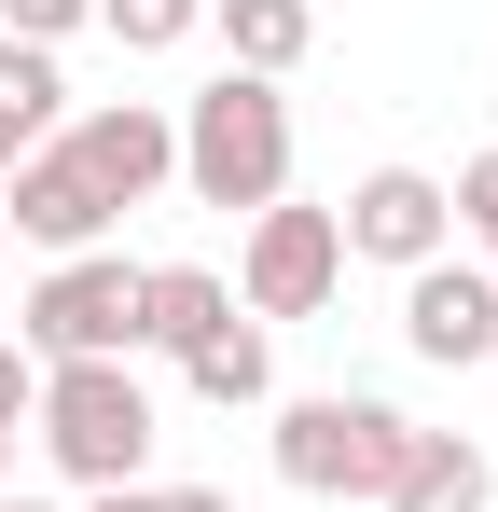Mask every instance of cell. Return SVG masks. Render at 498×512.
I'll use <instances>...</instances> for the list:
<instances>
[{
    "instance_id": "cell-1",
    "label": "cell",
    "mask_w": 498,
    "mask_h": 512,
    "mask_svg": "<svg viewBox=\"0 0 498 512\" xmlns=\"http://www.w3.org/2000/svg\"><path fill=\"white\" fill-rule=\"evenodd\" d=\"M180 194L194 208H277L291 194V97L249 84V70H222V84H194L180 111Z\"/></svg>"
},
{
    "instance_id": "cell-2",
    "label": "cell",
    "mask_w": 498,
    "mask_h": 512,
    "mask_svg": "<svg viewBox=\"0 0 498 512\" xmlns=\"http://www.w3.org/2000/svg\"><path fill=\"white\" fill-rule=\"evenodd\" d=\"M28 443L83 499L97 485H153V388H139V360H56L42 402H28Z\"/></svg>"
},
{
    "instance_id": "cell-3",
    "label": "cell",
    "mask_w": 498,
    "mask_h": 512,
    "mask_svg": "<svg viewBox=\"0 0 498 512\" xmlns=\"http://www.w3.org/2000/svg\"><path fill=\"white\" fill-rule=\"evenodd\" d=\"M415 416L374 388H319V402H277V485L291 499H388Z\"/></svg>"
},
{
    "instance_id": "cell-4",
    "label": "cell",
    "mask_w": 498,
    "mask_h": 512,
    "mask_svg": "<svg viewBox=\"0 0 498 512\" xmlns=\"http://www.w3.org/2000/svg\"><path fill=\"white\" fill-rule=\"evenodd\" d=\"M14 346L56 374V360H139V263L125 250H70L28 277V305H14Z\"/></svg>"
},
{
    "instance_id": "cell-5",
    "label": "cell",
    "mask_w": 498,
    "mask_h": 512,
    "mask_svg": "<svg viewBox=\"0 0 498 512\" xmlns=\"http://www.w3.org/2000/svg\"><path fill=\"white\" fill-rule=\"evenodd\" d=\"M332 277H346V236L332 208H249V250H236V319H319Z\"/></svg>"
},
{
    "instance_id": "cell-6",
    "label": "cell",
    "mask_w": 498,
    "mask_h": 512,
    "mask_svg": "<svg viewBox=\"0 0 498 512\" xmlns=\"http://www.w3.org/2000/svg\"><path fill=\"white\" fill-rule=\"evenodd\" d=\"M56 153L97 180V208H139V194H166V180H180V125H166L153 97H97V111H70V125H56Z\"/></svg>"
},
{
    "instance_id": "cell-7",
    "label": "cell",
    "mask_w": 498,
    "mask_h": 512,
    "mask_svg": "<svg viewBox=\"0 0 498 512\" xmlns=\"http://www.w3.org/2000/svg\"><path fill=\"white\" fill-rule=\"evenodd\" d=\"M332 236H346V263H443L457 250V208H443V180L429 167H374V180H346V208H332Z\"/></svg>"
},
{
    "instance_id": "cell-8",
    "label": "cell",
    "mask_w": 498,
    "mask_h": 512,
    "mask_svg": "<svg viewBox=\"0 0 498 512\" xmlns=\"http://www.w3.org/2000/svg\"><path fill=\"white\" fill-rule=\"evenodd\" d=\"M402 346L429 360V374H485V360H498V277L471 250L415 263V277H402Z\"/></svg>"
},
{
    "instance_id": "cell-9",
    "label": "cell",
    "mask_w": 498,
    "mask_h": 512,
    "mask_svg": "<svg viewBox=\"0 0 498 512\" xmlns=\"http://www.w3.org/2000/svg\"><path fill=\"white\" fill-rule=\"evenodd\" d=\"M0 236H28L42 263H70V250H97L111 236V208H97V180L42 139V153H14V194H0Z\"/></svg>"
},
{
    "instance_id": "cell-10",
    "label": "cell",
    "mask_w": 498,
    "mask_h": 512,
    "mask_svg": "<svg viewBox=\"0 0 498 512\" xmlns=\"http://www.w3.org/2000/svg\"><path fill=\"white\" fill-rule=\"evenodd\" d=\"M374 512H498V471H485V443H471V429H415Z\"/></svg>"
},
{
    "instance_id": "cell-11",
    "label": "cell",
    "mask_w": 498,
    "mask_h": 512,
    "mask_svg": "<svg viewBox=\"0 0 498 512\" xmlns=\"http://www.w3.org/2000/svg\"><path fill=\"white\" fill-rule=\"evenodd\" d=\"M222 319H236V277H208V263H139V346L194 360Z\"/></svg>"
},
{
    "instance_id": "cell-12",
    "label": "cell",
    "mask_w": 498,
    "mask_h": 512,
    "mask_svg": "<svg viewBox=\"0 0 498 512\" xmlns=\"http://www.w3.org/2000/svg\"><path fill=\"white\" fill-rule=\"evenodd\" d=\"M208 28H222V70L291 84V70H305V42H319V0H208Z\"/></svg>"
},
{
    "instance_id": "cell-13",
    "label": "cell",
    "mask_w": 498,
    "mask_h": 512,
    "mask_svg": "<svg viewBox=\"0 0 498 512\" xmlns=\"http://www.w3.org/2000/svg\"><path fill=\"white\" fill-rule=\"evenodd\" d=\"M180 388L222 402V416H236V402H277V346H263V319H222V333L180 360Z\"/></svg>"
},
{
    "instance_id": "cell-14",
    "label": "cell",
    "mask_w": 498,
    "mask_h": 512,
    "mask_svg": "<svg viewBox=\"0 0 498 512\" xmlns=\"http://www.w3.org/2000/svg\"><path fill=\"white\" fill-rule=\"evenodd\" d=\"M0 125H14L28 153L70 125V84H56V56H42V42H0Z\"/></svg>"
},
{
    "instance_id": "cell-15",
    "label": "cell",
    "mask_w": 498,
    "mask_h": 512,
    "mask_svg": "<svg viewBox=\"0 0 498 512\" xmlns=\"http://www.w3.org/2000/svg\"><path fill=\"white\" fill-rule=\"evenodd\" d=\"M97 28H111L125 56H180V42L208 28V0H97Z\"/></svg>"
},
{
    "instance_id": "cell-16",
    "label": "cell",
    "mask_w": 498,
    "mask_h": 512,
    "mask_svg": "<svg viewBox=\"0 0 498 512\" xmlns=\"http://www.w3.org/2000/svg\"><path fill=\"white\" fill-rule=\"evenodd\" d=\"M443 208H457V250H471V263L498 277V153H471V167L443 180Z\"/></svg>"
},
{
    "instance_id": "cell-17",
    "label": "cell",
    "mask_w": 498,
    "mask_h": 512,
    "mask_svg": "<svg viewBox=\"0 0 498 512\" xmlns=\"http://www.w3.org/2000/svg\"><path fill=\"white\" fill-rule=\"evenodd\" d=\"M83 14H97V0H0V42H42V56H56Z\"/></svg>"
},
{
    "instance_id": "cell-18",
    "label": "cell",
    "mask_w": 498,
    "mask_h": 512,
    "mask_svg": "<svg viewBox=\"0 0 498 512\" xmlns=\"http://www.w3.org/2000/svg\"><path fill=\"white\" fill-rule=\"evenodd\" d=\"M28 402H42V360L0 333V429H28Z\"/></svg>"
},
{
    "instance_id": "cell-19",
    "label": "cell",
    "mask_w": 498,
    "mask_h": 512,
    "mask_svg": "<svg viewBox=\"0 0 498 512\" xmlns=\"http://www.w3.org/2000/svg\"><path fill=\"white\" fill-rule=\"evenodd\" d=\"M153 512H236L222 485H153Z\"/></svg>"
},
{
    "instance_id": "cell-20",
    "label": "cell",
    "mask_w": 498,
    "mask_h": 512,
    "mask_svg": "<svg viewBox=\"0 0 498 512\" xmlns=\"http://www.w3.org/2000/svg\"><path fill=\"white\" fill-rule=\"evenodd\" d=\"M83 512H153V485H97V499H83Z\"/></svg>"
},
{
    "instance_id": "cell-21",
    "label": "cell",
    "mask_w": 498,
    "mask_h": 512,
    "mask_svg": "<svg viewBox=\"0 0 498 512\" xmlns=\"http://www.w3.org/2000/svg\"><path fill=\"white\" fill-rule=\"evenodd\" d=\"M0 512H56V499H14V485H0Z\"/></svg>"
},
{
    "instance_id": "cell-22",
    "label": "cell",
    "mask_w": 498,
    "mask_h": 512,
    "mask_svg": "<svg viewBox=\"0 0 498 512\" xmlns=\"http://www.w3.org/2000/svg\"><path fill=\"white\" fill-rule=\"evenodd\" d=\"M0 485H14V429H0Z\"/></svg>"
},
{
    "instance_id": "cell-23",
    "label": "cell",
    "mask_w": 498,
    "mask_h": 512,
    "mask_svg": "<svg viewBox=\"0 0 498 512\" xmlns=\"http://www.w3.org/2000/svg\"><path fill=\"white\" fill-rule=\"evenodd\" d=\"M14 153H28V139H14V125H0V167H14Z\"/></svg>"
},
{
    "instance_id": "cell-24",
    "label": "cell",
    "mask_w": 498,
    "mask_h": 512,
    "mask_svg": "<svg viewBox=\"0 0 498 512\" xmlns=\"http://www.w3.org/2000/svg\"><path fill=\"white\" fill-rule=\"evenodd\" d=\"M0 277H14V236H0Z\"/></svg>"
},
{
    "instance_id": "cell-25",
    "label": "cell",
    "mask_w": 498,
    "mask_h": 512,
    "mask_svg": "<svg viewBox=\"0 0 498 512\" xmlns=\"http://www.w3.org/2000/svg\"><path fill=\"white\" fill-rule=\"evenodd\" d=\"M485 374H498V360H485Z\"/></svg>"
}]
</instances>
